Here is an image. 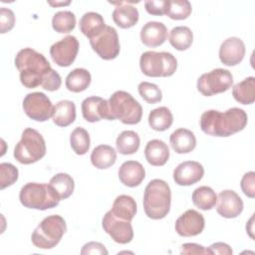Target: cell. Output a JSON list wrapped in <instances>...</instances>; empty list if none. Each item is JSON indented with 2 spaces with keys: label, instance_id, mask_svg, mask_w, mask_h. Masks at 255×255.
I'll list each match as a JSON object with an SVG mask.
<instances>
[{
  "label": "cell",
  "instance_id": "1",
  "mask_svg": "<svg viewBox=\"0 0 255 255\" xmlns=\"http://www.w3.org/2000/svg\"><path fill=\"white\" fill-rule=\"evenodd\" d=\"M247 114L239 108H231L225 112L208 110L199 121L201 130L212 136L226 137L244 129L247 125Z\"/></svg>",
  "mask_w": 255,
  "mask_h": 255
},
{
  "label": "cell",
  "instance_id": "2",
  "mask_svg": "<svg viewBox=\"0 0 255 255\" xmlns=\"http://www.w3.org/2000/svg\"><path fill=\"white\" fill-rule=\"evenodd\" d=\"M14 62L15 67L20 72L22 85L28 89H35L42 86L43 82L53 70L45 56L32 48L20 50Z\"/></svg>",
  "mask_w": 255,
  "mask_h": 255
},
{
  "label": "cell",
  "instance_id": "3",
  "mask_svg": "<svg viewBox=\"0 0 255 255\" xmlns=\"http://www.w3.org/2000/svg\"><path fill=\"white\" fill-rule=\"evenodd\" d=\"M171 204L170 187L162 179L150 180L144 188L143 209L147 217L158 220L164 218Z\"/></svg>",
  "mask_w": 255,
  "mask_h": 255
},
{
  "label": "cell",
  "instance_id": "4",
  "mask_svg": "<svg viewBox=\"0 0 255 255\" xmlns=\"http://www.w3.org/2000/svg\"><path fill=\"white\" fill-rule=\"evenodd\" d=\"M109 121L119 120L125 125H136L142 117L140 104L128 92L117 91L108 101Z\"/></svg>",
  "mask_w": 255,
  "mask_h": 255
},
{
  "label": "cell",
  "instance_id": "5",
  "mask_svg": "<svg viewBox=\"0 0 255 255\" xmlns=\"http://www.w3.org/2000/svg\"><path fill=\"white\" fill-rule=\"evenodd\" d=\"M67 231L65 219L57 214L45 217L31 235L32 243L40 249L55 247Z\"/></svg>",
  "mask_w": 255,
  "mask_h": 255
},
{
  "label": "cell",
  "instance_id": "6",
  "mask_svg": "<svg viewBox=\"0 0 255 255\" xmlns=\"http://www.w3.org/2000/svg\"><path fill=\"white\" fill-rule=\"evenodd\" d=\"M19 199L25 207L38 210L54 208L60 202L49 183L38 182H28L22 186Z\"/></svg>",
  "mask_w": 255,
  "mask_h": 255
},
{
  "label": "cell",
  "instance_id": "7",
  "mask_svg": "<svg viewBox=\"0 0 255 255\" xmlns=\"http://www.w3.org/2000/svg\"><path fill=\"white\" fill-rule=\"evenodd\" d=\"M46 154V143L43 135L32 128L23 130L21 139L14 148L15 159L22 164H31Z\"/></svg>",
  "mask_w": 255,
  "mask_h": 255
},
{
  "label": "cell",
  "instance_id": "8",
  "mask_svg": "<svg viewBox=\"0 0 255 255\" xmlns=\"http://www.w3.org/2000/svg\"><path fill=\"white\" fill-rule=\"evenodd\" d=\"M139 67L147 77H170L176 71L177 60L168 52L146 51L140 56Z\"/></svg>",
  "mask_w": 255,
  "mask_h": 255
},
{
  "label": "cell",
  "instance_id": "9",
  "mask_svg": "<svg viewBox=\"0 0 255 255\" xmlns=\"http://www.w3.org/2000/svg\"><path fill=\"white\" fill-rule=\"evenodd\" d=\"M232 85V74L228 70L221 68L202 74L197 80V90L205 97L226 92Z\"/></svg>",
  "mask_w": 255,
  "mask_h": 255
},
{
  "label": "cell",
  "instance_id": "10",
  "mask_svg": "<svg viewBox=\"0 0 255 255\" xmlns=\"http://www.w3.org/2000/svg\"><path fill=\"white\" fill-rule=\"evenodd\" d=\"M90 44L93 50L104 60H113L120 54L118 32L112 26H106L98 36L90 39Z\"/></svg>",
  "mask_w": 255,
  "mask_h": 255
},
{
  "label": "cell",
  "instance_id": "11",
  "mask_svg": "<svg viewBox=\"0 0 255 255\" xmlns=\"http://www.w3.org/2000/svg\"><path fill=\"white\" fill-rule=\"evenodd\" d=\"M25 114L36 122H46L52 117L53 106L50 99L41 92L29 93L23 100Z\"/></svg>",
  "mask_w": 255,
  "mask_h": 255
},
{
  "label": "cell",
  "instance_id": "12",
  "mask_svg": "<svg viewBox=\"0 0 255 255\" xmlns=\"http://www.w3.org/2000/svg\"><path fill=\"white\" fill-rule=\"evenodd\" d=\"M103 229L112 237V239L120 244H128L133 238V229L130 221L123 220L116 217L109 210L102 220Z\"/></svg>",
  "mask_w": 255,
  "mask_h": 255
},
{
  "label": "cell",
  "instance_id": "13",
  "mask_svg": "<svg viewBox=\"0 0 255 255\" xmlns=\"http://www.w3.org/2000/svg\"><path fill=\"white\" fill-rule=\"evenodd\" d=\"M79 47L80 45L77 38L69 35L51 46L50 55L56 65L60 67H69L76 60Z\"/></svg>",
  "mask_w": 255,
  "mask_h": 255
},
{
  "label": "cell",
  "instance_id": "14",
  "mask_svg": "<svg viewBox=\"0 0 255 255\" xmlns=\"http://www.w3.org/2000/svg\"><path fill=\"white\" fill-rule=\"evenodd\" d=\"M205 225L204 217L194 209H188L175 221V231L183 237H191L200 234Z\"/></svg>",
  "mask_w": 255,
  "mask_h": 255
},
{
  "label": "cell",
  "instance_id": "15",
  "mask_svg": "<svg viewBox=\"0 0 255 255\" xmlns=\"http://www.w3.org/2000/svg\"><path fill=\"white\" fill-rule=\"evenodd\" d=\"M204 174L201 163L194 160L183 161L173 170V180L181 186H189L198 182Z\"/></svg>",
  "mask_w": 255,
  "mask_h": 255
},
{
  "label": "cell",
  "instance_id": "16",
  "mask_svg": "<svg viewBox=\"0 0 255 255\" xmlns=\"http://www.w3.org/2000/svg\"><path fill=\"white\" fill-rule=\"evenodd\" d=\"M245 52V45L240 38L229 37L220 45L219 59L225 66H236L243 60Z\"/></svg>",
  "mask_w": 255,
  "mask_h": 255
},
{
  "label": "cell",
  "instance_id": "17",
  "mask_svg": "<svg viewBox=\"0 0 255 255\" xmlns=\"http://www.w3.org/2000/svg\"><path fill=\"white\" fill-rule=\"evenodd\" d=\"M217 213L224 218H235L243 210V201L234 191L226 189L221 191L217 196Z\"/></svg>",
  "mask_w": 255,
  "mask_h": 255
},
{
  "label": "cell",
  "instance_id": "18",
  "mask_svg": "<svg viewBox=\"0 0 255 255\" xmlns=\"http://www.w3.org/2000/svg\"><path fill=\"white\" fill-rule=\"evenodd\" d=\"M83 118L89 123H96L103 119L109 120L108 101L101 97H88L82 102Z\"/></svg>",
  "mask_w": 255,
  "mask_h": 255
},
{
  "label": "cell",
  "instance_id": "19",
  "mask_svg": "<svg viewBox=\"0 0 255 255\" xmlns=\"http://www.w3.org/2000/svg\"><path fill=\"white\" fill-rule=\"evenodd\" d=\"M167 38V28L161 22L149 21L140 30V40L143 45L154 48L162 45Z\"/></svg>",
  "mask_w": 255,
  "mask_h": 255
},
{
  "label": "cell",
  "instance_id": "20",
  "mask_svg": "<svg viewBox=\"0 0 255 255\" xmlns=\"http://www.w3.org/2000/svg\"><path fill=\"white\" fill-rule=\"evenodd\" d=\"M145 177V170L142 164L135 160L125 161L119 168V178L128 187L139 185Z\"/></svg>",
  "mask_w": 255,
  "mask_h": 255
},
{
  "label": "cell",
  "instance_id": "21",
  "mask_svg": "<svg viewBox=\"0 0 255 255\" xmlns=\"http://www.w3.org/2000/svg\"><path fill=\"white\" fill-rule=\"evenodd\" d=\"M169 143L176 153H188L195 148L196 137L191 130L180 128L170 134Z\"/></svg>",
  "mask_w": 255,
  "mask_h": 255
},
{
  "label": "cell",
  "instance_id": "22",
  "mask_svg": "<svg viewBox=\"0 0 255 255\" xmlns=\"http://www.w3.org/2000/svg\"><path fill=\"white\" fill-rule=\"evenodd\" d=\"M144 156L149 164L153 166H162L169 158V148L164 141L160 139H151L145 145Z\"/></svg>",
  "mask_w": 255,
  "mask_h": 255
},
{
  "label": "cell",
  "instance_id": "23",
  "mask_svg": "<svg viewBox=\"0 0 255 255\" xmlns=\"http://www.w3.org/2000/svg\"><path fill=\"white\" fill-rule=\"evenodd\" d=\"M52 119L58 127H68L76 120V106L72 101L63 100L53 107Z\"/></svg>",
  "mask_w": 255,
  "mask_h": 255
},
{
  "label": "cell",
  "instance_id": "24",
  "mask_svg": "<svg viewBox=\"0 0 255 255\" xmlns=\"http://www.w3.org/2000/svg\"><path fill=\"white\" fill-rule=\"evenodd\" d=\"M113 12L114 22L123 29L133 27L138 21V11L127 2H120Z\"/></svg>",
  "mask_w": 255,
  "mask_h": 255
},
{
  "label": "cell",
  "instance_id": "25",
  "mask_svg": "<svg viewBox=\"0 0 255 255\" xmlns=\"http://www.w3.org/2000/svg\"><path fill=\"white\" fill-rule=\"evenodd\" d=\"M81 32L90 39L98 36L107 26L101 14L96 12H87L80 19Z\"/></svg>",
  "mask_w": 255,
  "mask_h": 255
},
{
  "label": "cell",
  "instance_id": "26",
  "mask_svg": "<svg viewBox=\"0 0 255 255\" xmlns=\"http://www.w3.org/2000/svg\"><path fill=\"white\" fill-rule=\"evenodd\" d=\"M111 211L116 217L120 219L131 221L136 213L135 200L129 195H119L115 199Z\"/></svg>",
  "mask_w": 255,
  "mask_h": 255
},
{
  "label": "cell",
  "instance_id": "27",
  "mask_svg": "<svg viewBox=\"0 0 255 255\" xmlns=\"http://www.w3.org/2000/svg\"><path fill=\"white\" fill-rule=\"evenodd\" d=\"M117 160V152L114 147L108 144H100L96 146L91 153L92 164L99 169H106L115 164Z\"/></svg>",
  "mask_w": 255,
  "mask_h": 255
},
{
  "label": "cell",
  "instance_id": "28",
  "mask_svg": "<svg viewBox=\"0 0 255 255\" xmlns=\"http://www.w3.org/2000/svg\"><path fill=\"white\" fill-rule=\"evenodd\" d=\"M232 96L242 105H251L255 101V78L248 77L234 85Z\"/></svg>",
  "mask_w": 255,
  "mask_h": 255
},
{
  "label": "cell",
  "instance_id": "29",
  "mask_svg": "<svg viewBox=\"0 0 255 255\" xmlns=\"http://www.w3.org/2000/svg\"><path fill=\"white\" fill-rule=\"evenodd\" d=\"M49 185L52 187L53 191L55 192L59 200H63L70 197L75 188V182L73 177L68 173L64 172L55 174L50 179Z\"/></svg>",
  "mask_w": 255,
  "mask_h": 255
},
{
  "label": "cell",
  "instance_id": "30",
  "mask_svg": "<svg viewBox=\"0 0 255 255\" xmlns=\"http://www.w3.org/2000/svg\"><path fill=\"white\" fill-rule=\"evenodd\" d=\"M91 74L84 68H77L71 71L66 78V87L69 91L80 93L85 91L91 84Z\"/></svg>",
  "mask_w": 255,
  "mask_h": 255
},
{
  "label": "cell",
  "instance_id": "31",
  "mask_svg": "<svg viewBox=\"0 0 255 255\" xmlns=\"http://www.w3.org/2000/svg\"><path fill=\"white\" fill-rule=\"evenodd\" d=\"M173 123V116L166 107H159L150 111L148 115V125L156 131L168 129Z\"/></svg>",
  "mask_w": 255,
  "mask_h": 255
},
{
  "label": "cell",
  "instance_id": "32",
  "mask_svg": "<svg viewBox=\"0 0 255 255\" xmlns=\"http://www.w3.org/2000/svg\"><path fill=\"white\" fill-rule=\"evenodd\" d=\"M139 136L133 130H124L118 135L116 140L117 150L124 155L135 153L139 147Z\"/></svg>",
  "mask_w": 255,
  "mask_h": 255
},
{
  "label": "cell",
  "instance_id": "33",
  "mask_svg": "<svg viewBox=\"0 0 255 255\" xmlns=\"http://www.w3.org/2000/svg\"><path fill=\"white\" fill-rule=\"evenodd\" d=\"M192 202L193 204L201 210L212 209L217 201V195L215 191L206 185L197 187L192 192Z\"/></svg>",
  "mask_w": 255,
  "mask_h": 255
},
{
  "label": "cell",
  "instance_id": "34",
  "mask_svg": "<svg viewBox=\"0 0 255 255\" xmlns=\"http://www.w3.org/2000/svg\"><path fill=\"white\" fill-rule=\"evenodd\" d=\"M168 41L174 49L184 51L191 46L193 41V33L186 26H177L170 31Z\"/></svg>",
  "mask_w": 255,
  "mask_h": 255
},
{
  "label": "cell",
  "instance_id": "35",
  "mask_svg": "<svg viewBox=\"0 0 255 255\" xmlns=\"http://www.w3.org/2000/svg\"><path fill=\"white\" fill-rule=\"evenodd\" d=\"M75 26L76 16L71 11H58L54 14L52 18V27L58 33H70L75 29Z\"/></svg>",
  "mask_w": 255,
  "mask_h": 255
},
{
  "label": "cell",
  "instance_id": "36",
  "mask_svg": "<svg viewBox=\"0 0 255 255\" xmlns=\"http://www.w3.org/2000/svg\"><path fill=\"white\" fill-rule=\"evenodd\" d=\"M70 143L72 149L79 155H83L88 152L91 144L89 132L81 127L76 128L70 135Z\"/></svg>",
  "mask_w": 255,
  "mask_h": 255
},
{
  "label": "cell",
  "instance_id": "37",
  "mask_svg": "<svg viewBox=\"0 0 255 255\" xmlns=\"http://www.w3.org/2000/svg\"><path fill=\"white\" fill-rule=\"evenodd\" d=\"M191 4L187 0H168L165 15L173 20H183L191 14Z\"/></svg>",
  "mask_w": 255,
  "mask_h": 255
},
{
  "label": "cell",
  "instance_id": "38",
  "mask_svg": "<svg viewBox=\"0 0 255 255\" xmlns=\"http://www.w3.org/2000/svg\"><path fill=\"white\" fill-rule=\"evenodd\" d=\"M140 97L148 104L153 105L159 103L162 99V93L159 87L149 82H141L137 87Z\"/></svg>",
  "mask_w": 255,
  "mask_h": 255
},
{
  "label": "cell",
  "instance_id": "39",
  "mask_svg": "<svg viewBox=\"0 0 255 255\" xmlns=\"http://www.w3.org/2000/svg\"><path fill=\"white\" fill-rule=\"evenodd\" d=\"M0 188L4 189L12 185L18 179V169L12 163L2 162L0 163Z\"/></svg>",
  "mask_w": 255,
  "mask_h": 255
},
{
  "label": "cell",
  "instance_id": "40",
  "mask_svg": "<svg viewBox=\"0 0 255 255\" xmlns=\"http://www.w3.org/2000/svg\"><path fill=\"white\" fill-rule=\"evenodd\" d=\"M15 24V15L9 8L2 7L0 9V31L2 34L10 31Z\"/></svg>",
  "mask_w": 255,
  "mask_h": 255
},
{
  "label": "cell",
  "instance_id": "41",
  "mask_svg": "<svg viewBox=\"0 0 255 255\" xmlns=\"http://www.w3.org/2000/svg\"><path fill=\"white\" fill-rule=\"evenodd\" d=\"M240 185L243 193L247 197L254 198L255 197V172L254 171L246 172L241 179Z\"/></svg>",
  "mask_w": 255,
  "mask_h": 255
},
{
  "label": "cell",
  "instance_id": "42",
  "mask_svg": "<svg viewBox=\"0 0 255 255\" xmlns=\"http://www.w3.org/2000/svg\"><path fill=\"white\" fill-rule=\"evenodd\" d=\"M168 0H148L144 1V8L146 12L150 15L161 16L165 15L167 9Z\"/></svg>",
  "mask_w": 255,
  "mask_h": 255
},
{
  "label": "cell",
  "instance_id": "43",
  "mask_svg": "<svg viewBox=\"0 0 255 255\" xmlns=\"http://www.w3.org/2000/svg\"><path fill=\"white\" fill-rule=\"evenodd\" d=\"M61 84H62L61 76L55 70H52L51 73L49 74V76L43 82L41 87L46 91L54 92V91H57L61 87Z\"/></svg>",
  "mask_w": 255,
  "mask_h": 255
},
{
  "label": "cell",
  "instance_id": "44",
  "mask_svg": "<svg viewBox=\"0 0 255 255\" xmlns=\"http://www.w3.org/2000/svg\"><path fill=\"white\" fill-rule=\"evenodd\" d=\"M109 252L108 250L106 249V247L100 243V242H95V241H92V242H88L86 243L82 250H81V254L82 255H89V254H92V255H107Z\"/></svg>",
  "mask_w": 255,
  "mask_h": 255
},
{
  "label": "cell",
  "instance_id": "45",
  "mask_svg": "<svg viewBox=\"0 0 255 255\" xmlns=\"http://www.w3.org/2000/svg\"><path fill=\"white\" fill-rule=\"evenodd\" d=\"M181 254H212L208 248L196 243H184L181 245Z\"/></svg>",
  "mask_w": 255,
  "mask_h": 255
},
{
  "label": "cell",
  "instance_id": "46",
  "mask_svg": "<svg viewBox=\"0 0 255 255\" xmlns=\"http://www.w3.org/2000/svg\"><path fill=\"white\" fill-rule=\"evenodd\" d=\"M212 254H220V255H231L233 253L231 247L223 242H216L209 246L208 248Z\"/></svg>",
  "mask_w": 255,
  "mask_h": 255
},
{
  "label": "cell",
  "instance_id": "47",
  "mask_svg": "<svg viewBox=\"0 0 255 255\" xmlns=\"http://www.w3.org/2000/svg\"><path fill=\"white\" fill-rule=\"evenodd\" d=\"M49 4L50 5H68V4H70V1L69 2H66V3H64V2H62V3H52V2H49Z\"/></svg>",
  "mask_w": 255,
  "mask_h": 255
}]
</instances>
